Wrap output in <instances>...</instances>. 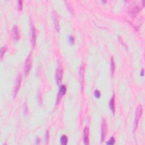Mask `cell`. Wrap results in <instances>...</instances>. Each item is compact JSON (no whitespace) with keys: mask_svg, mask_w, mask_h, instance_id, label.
<instances>
[{"mask_svg":"<svg viewBox=\"0 0 145 145\" xmlns=\"http://www.w3.org/2000/svg\"><path fill=\"white\" fill-rule=\"evenodd\" d=\"M115 61L114 60H113V58H111V72L112 74L114 73L115 72Z\"/></svg>","mask_w":145,"mask_h":145,"instance_id":"cell-16","label":"cell"},{"mask_svg":"<svg viewBox=\"0 0 145 145\" xmlns=\"http://www.w3.org/2000/svg\"><path fill=\"white\" fill-rule=\"evenodd\" d=\"M115 138L113 137H111L110 140L109 141V142H107V145H113L115 144Z\"/></svg>","mask_w":145,"mask_h":145,"instance_id":"cell-17","label":"cell"},{"mask_svg":"<svg viewBox=\"0 0 145 145\" xmlns=\"http://www.w3.org/2000/svg\"><path fill=\"white\" fill-rule=\"evenodd\" d=\"M12 35L13 38L14 40H19L20 39V34H19V29L18 28L17 26H14L13 28L12 31Z\"/></svg>","mask_w":145,"mask_h":145,"instance_id":"cell-9","label":"cell"},{"mask_svg":"<svg viewBox=\"0 0 145 145\" xmlns=\"http://www.w3.org/2000/svg\"><path fill=\"white\" fill-rule=\"evenodd\" d=\"M7 50V47L4 46L3 47H2L1 49V50H0V54H1V59L2 60V58L3 57V56L5 53V52H6Z\"/></svg>","mask_w":145,"mask_h":145,"instance_id":"cell-15","label":"cell"},{"mask_svg":"<svg viewBox=\"0 0 145 145\" xmlns=\"http://www.w3.org/2000/svg\"><path fill=\"white\" fill-rule=\"evenodd\" d=\"M49 140V133H48V131H47V134H46V141L48 142Z\"/></svg>","mask_w":145,"mask_h":145,"instance_id":"cell-20","label":"cell"},{"mask_svg":"<svg viewBox=\"0 0 145 145\" xmlns=\"http://www.w3.org/2000/svg\"><path fill=\"white\" fill-rule=\"evenodd\" d=\"M142 111H143L142 106L141 105H139L138 107L137 108L136 111V116H135L134 124V131L136 130L137 128V127H138L140 117H141V116H142Z\"/></svg>","mask_w":145,"mask_h":145,"instance_id":"cell-1","label":"cell"},{"mask_svg":"<svg viewBox=\"0 0 145 145\" xmlns=\"http://www.w3.org/2000/svg\"><path fill=\"white\" fill-rule=\"evenodd\" d=\"M32 57H31V54L28 56L27 57V60L25 62V66H24V72H25V75H28L29 72L31 70V66H32Z\"/></svg>","mask_w":145,"mask_h":145,"instance_id":"cell-3","label":"cell"},{"mask_svg":"<svg viewBox=\"0 0 145 145\" xmlns=\"http://www.w3.org/2000/svg\"><path fill=\"white\" fill-rule=\"evenodd\" d=\"M53 21H54V24L55 26V28L57 32H59L60 31V26H59V21L58 20L57 16L56 14H53Z\"/></svg>","mask_w":145,"mask_h":145,"instance_id":"cell-11","label":"cell"},{"mask_svg":"<svg viewBox=\"0 0 145 145\" xmlns=\"http://www.w3.org/2000/svg\"><path fill=\"white\" fill-rule=\"evenodd\" d=\"M18 7H19V9L20 10H21L22 9V2L21 1H19L18 2Z\"/></svg>","mask_w":145,"mask_h":145,"instance_id":"cell-19","label":"cell"},{"mask_svg":"<svg viewBox=\"0 0 145 145\" xmlns=\"http://www.w3.org/2000/svg\"><path fill=\"white\" fill-rule=\"evenodd\" d=\"M66 92V87L65 85H62L61 86L59 92H58V95H57V104L60 103V100L61 99L62 97L65 94Z\"/></svg>","mask_w":145,"mask_h":145,"instance_id":"cell-7","label":"cell"},{"mask_svg":"<svg viewBox=\"0 0 145 145\" xmlns=\"http://www.w3.org/2000/svg\"><path fill=\"white\" fill-rule=\"evenodd\" d=\"M85 65L83 63L82 64L80 67L79 69V75L80 78H81V87L82 90H83L84 88V81H85Z\"/></svg>","mask_w":145,"mask_h":145,"instance_id":"cell-6","label":"cell"},{"mask_svg":"<svg viewBox=\"0 0 145 145\" xmlns=\"http://www.w3.org/2000/svg\"><path fill=\"white\" fill-rule=\"evenodd\" d=\"M94 94H95V96L97 97V98H99V97H100V93L98 90H95Z\"/></svg>","mask_w":145,"mask_h":145,"instance_id":"cell-18","label":"cell"},{"mask_svg":"<svg viewBox=\"0 0 145 145\" xmlns=\"http://www.w3.org/2000/svg\"><path fill=\"white\" fill-rule=\"evenodd\" d=\"M107 133V124L105 119H103L102 124H101V142H103L105 138Z\"/></svg>","mask_w":145,"mask_h":145,"instance_id":"cell-4","label":"cell"},{"mask_svg":"<svg viewBox=\"0 0 145 145\" xmlns=\"http://www.w3.org/2000/svg\"><path fill=\"white\" fill-rule=\"evenodd\" d=\"M109 106L112 112L113 113H115V96L113 95V97H112L110 101H109Z\"/></svg>","mask_w":145,"mask_h":145,"instance_id":"cell-12","label":"cell"},{"mask_svg":"<svg viewBox=\"0 0 145 145\" xmlns=\"http://www.w3.org/2000/svg\"><path fill=\"white\" fill-rule=\"evenodd\" d=\"M140 10V7H139L138 6H134L132 7V9H130L129 10V14L132 15V16H136V15L138 13L139 11Z\"/></svg>","mask_w":145,"mask_h":145,"instance_id":"cell-10","label":"cell"},{"mask_svg":"<svg viewBox=\"0 0 145 145\" xmlns=\"http://www.w3.org/2000/svg\"><path fill=\"white\" fill-rule=\"evenodd\" d=\"M60 141H61V144L62 145H66V144H67L68 141V138L67 136H66V135H63V136L61 137V138Z\"/></svg>","mask_w":145,"mask_h":145,"instance_id":"cell-14","label":"cell"},{"mask_svg":"<svg viewBox=\"0 0 145 145\" xmlns=\"http://www.w3.org/2000/svg\"><path fill=\"white\" fill-rule=\"evenodd\" d=\"M62 75H63V69L61 64H60L58 65L56 71V80L58 85H60L61 83Z\"/></svg>","mask_w":145,"mask_h":145,"instance_id":"cell-2","label":"cell"},{"mask_svg":"<svg viewBox=\"0 0 145 145\" xmlns=\"http://www.w3.org/2000/svg\"><path fill=\"white\" fill-rule=\"evenodd\" d=\"M36 30L34 26L32 27V38H31V42H32L33 47L35 46V42H36Z\"/></svg>","mask_w":145,"mask_h":145,"instance_id":"cell-13","label":"cell"},{"mask_svg":"<svg viewBox=\"0 0 145 145\" xmlns=\"http://www.w3.org/2000/svg\"><path fill=\"white\" fill-rule=\"evenodd\" d=\"M89 134H90L89 128H88L87 126H86L83 130V141H84V144H85V145L90 144Z\"/></svg>","mask_w":145,"mask_h":145,"instance_id":"cell-8","label":"cell"},{"mask_svg":"<svg viewBox=\"0 0 145 145\" xmlns=\"http://www.w3.org/2000/svg\"><path fill=\"white\" fill-rule=\"evenodd\" d=\"M22 77L21 74H19L18 76L17 77V80H16V83H15V88L14 90V97L17 95V93H18L19 90L20 89L21 83H22Z\"/></svg>","mask_w":145,"mask_h":145,"instance_id":"cell-5","label":"cell"}]
</instances>
